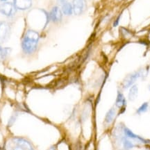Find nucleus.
Masks as SVG:
<instances>
[{
	"instance_id": "f03ea898",
	"label": "nucleus",
	"mask_w": 150,
	"mask_h": 150,
	"mask_svg": "<svg viewBox=\"0 0 150 150\" xmlns=\"http://www.w3.org/2000/svg\"><path fill=\"white\" fill-rule=\"evenodd\" d=\"M147 74V71L145 70H141L138 72H136L132 74L128 75L125 79L124 80L123 83H122V87L123 88L127 89L129 87L132 86L134 85L135 82L136 81L137 79L140 77H145Z\"/></svg>"
},
{
	"instance_id": "dca6fc26",
	"label": "nucleus",
	"mask_w": 150,
	"mask_h": 150,
	"mask_svg": "<svg viewBox=\"0 0 150 150\" xmlns=\"http://www.w3.org/2000/svg\"><path fill=\"white\" fill-rule=\"evenodd\" d=\"M148 106H149V105H148L147 102L143 103V104H142L141 106L138 108V109L137 110V113L140 114V113H142V112H146L148 108Z\"/></svg>"
},
{
	"instance_id": "a211bd4d",
	"label": "nucleus",
	"mask_w": 150,
	"mask_h": 150,
	"mask_svg": "<svg viewBox=\"0 0 150 150\" xmlns=\"http://www.w3.org/2000/svg\"><path fill=\"white\" fill-rule=\"evenodd\" d=\"M57 2L60 5H63L64 4L67 2V0H57Z\"/></svg>"
},
{
	"instance_id": "412c9836",
	"label": "nucleus",
	"mask_w": 150,
	"mask_h": 150,
	"mask_svg": "<svg viewBox=\"0 0 150 150\" xmlns=\"http://www.w3.org/2000/svg\"><path fill=\"white\" fill-rule=\"evenodd\" d=\"M149 90H150V86H149Z\"/></svg>"
},
{
	"instance_id": "2eb2a0df",
	"label": "nucleus",
	"mask_w": 150,
	"mask_h": 150,
	"mask_svg": "<svg viewBox=\"0 0 150 150\" xmlns=\"http://www.w3.org/2000/svg\"><path fill=\"white\" fill-rule=\"evenodd\" d=\"M122 142H123V145L124 147L127 149H129L131 148L134 147V144L131 142L130 140L127 139V138H124L122 139Z\"/></svg>"
},
{
	"instance_id": "9b49d317",
	"label": "nucleus",
	"mask_w": 150,
	"mask_h": 150,
	"mask_svg": "<svg viewBox=\"0 0 150 150\" xmlns=\"http://www.w3.org/2000/svg\"><path fill=\"white\" fill-rule=\"evenodd\" d=\"M138 93V88L136 85H133L129 90L128 98L130 101H134L136 99Z\"/></svg>"
},
{
	"instance_id": "9d476101",
	"label": "nucleus",
	"mask_w": 150,
	"mask_h": 150,
	"mask_svg": "<svg viewBox=\"0 0 150 150\" xmlns=\"http://www.w3.org/2000/svg\"><path fill=\"white\" fill-rule=\"evenodd\" d=\"M61 11L65 16H71L73 13V7L70 3L66 2L61 6Z\"/></svg>"
},
{
	"instance_id": "4468645a",
	"label": "nucleus",
	"mask_w": 150,
	"mask_h": 150,
	"mask_svg": "<svg viewBox=\"0 0 150 150\" xmlns=\"http://www.w3.org/2000/svg\"><path fill=\"white\" fill-rule=\"evenodd\" d=\"M11 52L10 48H4L0 46V61H4Z\"/></svg>"
},
{
	"instance_id": "39448f33",
	"label": "nucleus",
	"mask_w": 150,
	"mask_h": 150,
	"mask_svg": "<svg viewBox=\"0 0 150 150\" xmlns=\"http://www.w3.org/2000/svg\"><path fill=\"white\" fill-rule=\"evenodd\" d=\"M73 13L76 16H80L86 8V0H72Z\"/></svg>"
},
{
	"instance_id": "1a4fd4ad",
	"label": "nucleus",
	"mask_w": 150,
	"mask_h": 150,
	"mask_svg": "<svg viewBox=\"0 0 150 150\" xmlns=\"http://www.w3.org/2000/svg\"><path fill=\"white\" fill-rule=\"evenodd\" d=\"M124 132H125V136H126L127 138H133V139H135V140H138L139 141L143 142V143H148V142H149V140H145L144 138H141V137H140V136H137V135H136V134H134L132 131H131V130H129V129L127 128H125V129H124Z\"/></svg>"
},
{
	"instance_id": "20e7f679",
	"label": "nucleus",
	"mask_w": 150,
	"mask_h": 150,
	"mask_svg": "<svg viewBox=\"0 0 150 150\" xmlns=\"http://www.w3.org/2000/svg\"><path fill=\"white\" fill-rule=\"evenodd\" d=\"M16 11L17 9L13 4L11 2H4L0 6V12L8 18L14 16Z\"/></svg>"
},
{
	"instance_id": "6e6552de",
	"label": "nucleus",
	"mask_w": 150,
	"mask_h": 150,
	"mask_svg": "<svg viewBox=\"0 0 150 150\" xmlns=\"http://www.w3.org/2000/svg\"><path fill=\"white\" fill-rule=\"evenodd\" d=\"M13 4L16 9L26 11L31 8L32 5L31 0H13Z\"/></svg>"
},
{
	"instance_id": "f257e3e1",
	"label": "nucleus",
	"mask_w": 150,
	"mask_h": 150,
	"mask_svg": "<svg viewBox=\"0 0 150 150\" xmlns=\"http://www.w3.org/2000/svg\"><path fill=\"white\" fill-rule=\"evenodd\" d=\"M40 40V34L36 31L29 29L24 33L22 38L21 46L25 54H32L36 51Z\"/></svg>"
},
{
	"instance_id": "ddd939ff",
	"label": "nucleus",
	"mask_w": 150,
	"mask_h": 150,
	"mask_svg": "<svg viewBox=\"0 0 150 150\" xmlns=\"http://www.w3.org/2000/svg\"><path fill=\"white\" fill-rule=\"evenodd\" d=\"M115 116V109L114 108H111L108 110L107 113H106V117H105V122L106 123L110 124L113 121L114 118Z\"/></svg>"
},
{
	"instance_id": "f8f14e48",
	"label": "nucleus",
	"mask_w": 150,
	"mask_h": 150,
	"mask_svg": "<svg viewBox=\"0 0 150 150\" xmlns=\"http://www.w3.org/2000/svg\"><path fill=\"white\" fill-rule=\"evenodd\" d=\"M126 104V99L125 98V96L121 92L118 91L117 95V99H116V102L115 105L117 107L120 108L125 106Z\"/></svg>"
},
{
	"instance_id": "6ab92c4d",
	"label": "nucleus",
	"mask_w": 150,
	"mask_h": 150,
	"mask_svg": "<svg viewBox=\"0 0 150 150\" xmlns=\"http://www.w3.org/2000/svg\"><path fill=\"white\" fill-rule=\"evenodd\" d=\"M13 150H24V149H22V147H19V146H17V147H14L13 149Z\"/></svg>"
},
{
	"instance_id": "f3484780",
	"label": "nucleus",
	"mask_w": 150,
	"mask_h": 150,
	"mask_svg": "<svg viewBox=\"0 0 150 150\" xmlns=\"http://www.w3.org/2000/svg\"><path fill=\"white\" fill-rule=\"evenodd\" d=\"M120 20V16H118V18H117V19H116V20H115V21L114 22V23H113V27H117V26L119 25Z\"/></svg>"
},
{
	"instance_id": "7ed1b4c3",
	"label": "nucleus",
	"mask_w": 150,
	"mask_h": 150,
	"mask_svg": "<svg viewBox=\"0 0 150 150\" xmlns=\"http://www.w3.org/2000/svg\"><path fill=\"white\" fill-rule=\"evenodd\" d=\"M11 27L8 22H0V43H3L8 40L11 35Z\"/></svg>"
},
{
	"instance_id": "0eeeda50",
	"label": "nucleus",
	"mask_w": 150,
	"mask_h": 150,
	"mask_svg": "<svg viewBox=\"0 0 150 150\" xmlns=\"http://www.w3.org/2000/svg\"><path fill=\"white\" fill-rule=\"evenodd\" d=\"M13 140L14 143L16 144L17 146L22 147L24 150H34L31 142L29 140L24 139V138L16 137V138H14Z\"/></svg>"
},
{
	"instance_id": "aec40b11",
	"label": "nucleus",
	"mask_w": 150,
	"mask_h": 150,
	"mask_svg": "<svg viewBox=\"0 0 150 150\" xmlns=\"http://www.w3.org/2000/svg\"><path fill=\"white\" fill-rule=\"evenodd\" d=\"M1 1H7V0H1Z\"/></svg>"
},
{
	"instance_id": "423d86ee",
	"label": "nucleus",
	"mask_w": 150,
	"mask_h": 150,
	"mask_svg": "<svg viewBox=\"0 0 150 150\" xmlns=\"http://www.w3.org/2000/svg\"><path fill=\"white\" fill-rule=\"evenodd\" d=\"M49 18L53 22H61L63 18V13L59 6H54L49 14Z\"/></svg>"
}]
</instances>
